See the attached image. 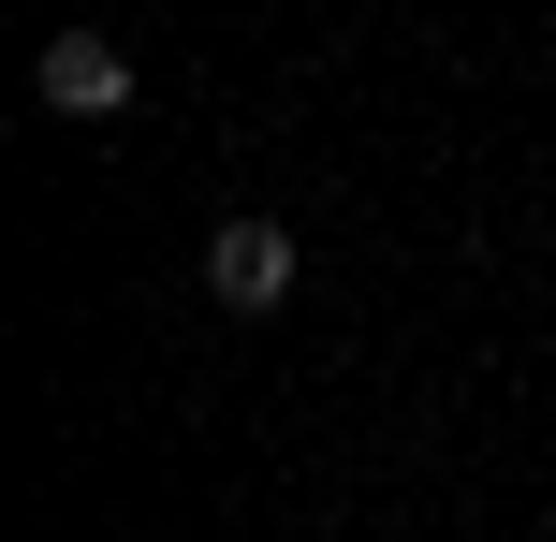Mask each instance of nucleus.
<instances>
[{"label": "nucleus", "mask_w": 556, "mask_h": 542, "mask_svg": "<svg viewBox=\"0 0 556 542\" xmlns=\"http://www.w3.org/2000/svg\"><path fill=\"white\" fill-rule=\"evenodd\" d=\"M29 88H45V117H132V59H117L103 29H59V45L29 59Z\"/></svg>", "instance_id": "nucleus-1"}, {"label": "nucleus", "mask_w": 556, "mask_h": 542, "mask_svg": "<svg viewBox=\"0 0 556 542\" xmlns=\"http://www.w3.org/2000/svg\"><path fill=\"white\" fill-rule=\"evenodd\" d=\"M205 293H220V308H278V293H293V235L278 220H220L205 235Z\"/></svg>", "instance_id": "nucleus-2"}]
</instances>
